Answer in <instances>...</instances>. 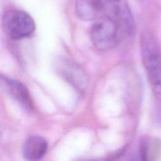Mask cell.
<instances>
[{"instance_id":"cell-1","label":"cell","mask_w":161,"mask_h":161,"mask_svg":"<svg viewBox=\"0 0 161 161\" xmlns=\"http://www.w3.org/2000/svg\"><path fill=\"white\" fill-rule=\"evenodd\" d=\"M142 62L154 95L161 99V52L155 39L143 35L141 41Z\"/></svg>"},{"instance_id":"cell-2","label":"cell","mask_w":161,"mask_h":161,"mask_svg":"<svg viewBox=\"0 0 161 161\" xmlns=\"http://www.w3.org/2000/svg\"><path fill=\"white\" fill-rule=\"evenodd\" d=\"M102 12L119 27L121 36L134 37L135 23L127 0H98Z\"/></svg>"},{"instance_id":"cell-3","label":"cell","mask_w":161,"mask_h":161,"mask_svg":"<svg viewBox=\"0 0 161 161\" xmlns=\"http://www.w3.org/2000/svg\"><path fill=\"white\" fill-rule=\"evenodd\" d=\"M121 36L119 27L107 16L97 19L91 27V41L100 51H108L115 48Z\"/></svg>"},{"instance_id":"cell-4","label":"cell","mask_w":161,"mask_h":161,"mask_svg":"<svg viewBox=\"0 0 161 161\" xmlns=\"http://www.w3.org/2000/svg\"><path fill=\"white\" fill-rule=\"evenodd\" d=\"M3 25L6 34L14 40L29 37L35 31L36 24L32 17L22 10H9L5 14Z\"/></svg>"},{"instance_id":"cell-5","label":"cell","mask_w":161,"mask_h":161,"mask_svg":"<svg viewBox=\"0 0 161 161\" xmlns=\"http://www.w3.org/2000/svg\"><path fill=\"white\" fill-rule=\"evenodd\" d=\"M1 86L7 95L28 112L32 111L33 103L29 91L20 81L1 75Z\"/></svg>"},{"instance_id":"cell-6","label":"cell","mask_w":161,"mask_h":161,"mask_svg":"<svg viewBox=\"0 0 161 161\" xmlns=\"http://www.w3.org/2000/svg\"><path fill=\"white\" fill-rule=\"evenodd\" d=\"M48 149L47 140L39 135H32L25 140L23 146V155L26 160H39L45 156Z\"/></svg>"},{"instance_id":"cell-7","label":"cell","mask_w":161,"mask_h":161,"mask_svg":"<svg viewBox=\"0 0 161 161\" xmlns=\"http://www.w3.org/2000/svg\"><path fill=\"white\" fill-rule=\"evenodd\" d=\"M60 72L71 84L83 91L86 86V78L82 69L69 61H63L60 64Z\"/></svg>"},{"instance_id":"cell-8","label":"cell","mask_w":161,"mask_h":161,"mask_svg":"<svg viewBox=\"0 0 161 161\" xmlns=\"http://www.w3.org/2000/svg\"><path fill=\"white\" fill-rule=\"evenodd\" d=\"M101 12H102V9L98 0H77L75 13L81 20H94L97 18Z\"/></svg>"},{"instance_id":"cell-9","label":"cell","mask_w":161,"mask_h":161,"mask_svg":"<svg viewBox=\"0 0 161 161\" xmlns=\"http://www.w3.org/2000/svg\"><path fill=\"white\" fill-rule=\"evenodd\" d=\"M159 150H160V144L154 138H144L141 142L139 153L142 160H153L159 154Z\"/></svg>"}]
</instances>
